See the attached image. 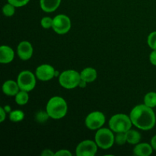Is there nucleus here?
<instances>
[{
  "label": "nucleus",
  "instance_id": "nucleus-1",
  "mask_svg": "<svg viewBox=\"0 0 156 156\" xmlns=\"http://www.w3.org/2000/svg\"><path fill=\"white\" fill-rule=\"evenodd\" d=\"M133 125L143 130H149L155 126L156 117L152 108L139 105L133 108L129 114Z\"/></svg>",
  "mask_w": 156,
  "mask_h": 156
},
{
  "label": "nucleus",
  "instance_id": "nucleus-2",
  "mask_svg": "<svg viewBox=\"0 0 156 156\" xmlns=\"http://www.w3.org/2000/svg\"><path fill=\"white\" fill-rule=\"evenodd\" d=\"M46 111L50 118L59 120L65 117L68 111V105L62 98L55 96L50 98L47 102Z\"/></svg>",
  "mask_w": 156,
  "mask_h": 156
},
{
  "label": "nucleus",
  "instance_id": "nucleus-3",
  "mask_svg": "<svg viewBox=\"0 0 156 156\" xmlns=\"http://www.w3.org/2000/svg\"><path fill=\"white\" fill-rule=\"evenodd\" d=\"M133 123L129 116L117 114L112 116L109 120L110 129L114 133H126L132 127Z\"/></svg>",
  "mask_w": 156,
  "mask_h": 156
},
{
  "label": "nucleus",
  "instance_id": "nucleus-4",
  "mask_svg": "<svg viewBox=\"0 0 156 156\" xmlns=\"http://www.w3.org/2000/svg\"><path fill=\"white\" fill-rule=\"evenodd\" d=\"M82 79L77 71L73 69L66 70L59 76V85L66 89H73L79 86Z\"/></svg>",
  "mask_w": 156,
  "mask_h": 156
},
{
  "label": "nucleus",
  "instance_id": "nucleus-5",
  "mask_svg": "<svg viewBox=\"0 0 156 156\" xmlns=\"http://www.w3.org/2000/svg\"><path fill=\"white\" fill-rule=\"evenodd\" d=\"M94 141L101 149H108L114 145L115 136L111 129L108 128H100L94 136Z\"/></svg>",
  "mask_w": 156,
  "mask_h": 156
},
{
  "label": "nucleus",
  "instance_id": "nucleus-6",
  "mask_svg": "<svg viewBox=\"0 0 156 156\" xmlns=\"http://www.w3.org/2000/svg\"><path fill=\"white\" fill-rule=\"evenodd\" d=\"M17 82L20 90L29 92L36 86V77L30 71L25 70L19 73L17 79Z\"/></svg>",
  "mask_w": 156,
  "mask_h": 156
},
{
  "label": "nucleus",
  "instance_id": "nucleus-7",
  "mask_svg": "<svg viewBox=\"0 0 156 156\" xmlns=\"http://www.w3.org/2000/svg\"><path fill=\"white\" fill-rule=\"evenodd\" d=\"M53 30L58 34H65L69 31L71 28L70 18L66 15H58L53 18Z\"/></svg>",
  "mask_w": 156,
  "mask_h": 156
},
{
  "label": "nucleus",
  "instance_id": "nucleus-8",
  "mask_svg": "<svg viewBox=\"0 0 156 156\" xmlns=\"http://www.w3.org/2000/svg\"><path fill=\"white\" fill-rule=\"evenodd\" d=\"M105 116L101 111H93L85 118V126L91 130L99 129L105 123Z\"/></svg>",
  "mask_w": 156,
  "mask_h": 156
},
{
  "label": "nucleus",
  "instance_id": "nucleus-9",
  "mask_svg": "<svg viewBox=\"0 0 156 156\" xmlns=\"http://www.w3.org/2000/svg\"><path fill=\"white\" fill-rule=\"evenodd\" d=\"M98 152V145L95 141L84 140L81 142L76 149L77 156H94Z\"/></svg>",
  "mask_w": 156,
  "mask_h": 156
},
{
  "label": "nucleus",
  "instance_id": "nucleus-10",
  "mask_svg": "<svg viewBox=\"0 0 156 156\" xmlns=\"http://www.w3.org/2000/svg\"><path fill=\"white\" fill-rule=\"evenodd\" d=\"M56 70L52 66L49 64H43L37 68L35 74L39 80L47 82L51 80L56 76Z\"/></svg>",
  "mask_w": 156,
  "mask_h": 156
},
{
  "label": "nucleus",
  "instance_id": "nucleus-11",
  "mask_svg": "<svg viewBox=\"0 0 156 156\" xmlns=\"http://www.w3.org/2000/svg\"><path fill=\"white\" fill-rule=\"evenodd\" d=\"M33 47L32 44L28 41H21L18 46L17 53L21 60H28L33 55Z\"/></svg>",
  "mask_w": 156,
  "mask_h": 156
},
{
  "label": "nucleus",
  "instance_id": "nucleus-12",
  "mask_svg": "<svg viewBox=\"0 0 156 156\" xmlns=\"http://www.w3.org/2000/svg\"><path fill=\"white\" fill-rule=\"evenodd\" d=\"M15 57L14 50L9 46L2 45L0 47V62L7 64L12 62Z\"/></svg>",
  "mask_w": 156,
  "mask_h": 156
},
{
  "label": "nucleus",
  "instance_id": "nucleus-13",
  "mask_svg": "<svg viewBox=\"0 0 156 156\" xmlns=\"http://www.w3.org/2000/svg\"><path fill=\"white\" fill-rule=\"evenodd\" d=\"M20 88L17 82L8 80L2 85V91L8 96H15L19 91Z\"/></svg>",
  "mask_w": 156,
  "mask_h": 156
},
{
  "label": "nucleus",
  "instance_id": "nucleus-14",
  "mask_svg": "<svg viewBox=\"0 0 156 156\" xmlns=\"http://www.w3.org/2000/svg\"><path fill=\"white\" fill-rule=\"evenodd\" d=\"M153 148L149 143H143L136 145L133 149L134 155L138 156H149L152 155Z\"/></svg>",
  "mask_w": 156,
  "mask_h": 156
},
{
  "label": "nucleus",
  "instance_id": "nucleus-15",
  "mask_svg": "<svg viewBox=\"0 0 156 156\" xmlns=\"http://www.w3.org/2000/svg\"><path fill=\"white\" fill-rule=\"evenodd\" d=\"M62 0H40V5L44 12L50 13L59 8Z\"/></svg>",
  "mask_w": 156,
  "mask_h": 156
},
{
  "label": "nucleus",
  "instance_id": "nucleus-16",
  "mask_svg": "<svg viewBox=\"0 0 156 156\" xmlns=\"http://www.w3.org/2000/svg\"><path fill=\"white\" fill-rule=\"evenodd\" d=\"M81 79L82 80L85 81V82H92L97 79L98 73L95 69L91 68V67H88L85 68L80 73Z\"/></svg>",
  "mask_w": 156,
  "mask_h": 156
},
{
  "label": "nucleus",
  "instance_id": "nucleus-17",
  "mask_svg": "<svg viewBox=\"0 0 156 156\" xmlns=\"http://www.w3.org/2000/svg\"><path fill=\"white\" fill-rule=\"evenodd\" d=\"M126 140L129 144L136 145L141 140V134L138 131L130 129L126 132Z\"/></svg>",
  "mask_w": 156,
  "mask_h": 156
},
{
  "label": "nucleus",
  "instance_id": "nucleus-18",
  "mask_svg": "<svg viewBox=\"0 0 156 156\" xmlns=\"http://www.w3.org/2000/svg\"><path fill=\"white\" fill-rule=\"evenodd\" d=\"M29 95L27 94V91H22L21 90L18 91V94L15 95V102L18 105H24L28 102Z\"/></svg>",
  "mask_w": 156,
  "mask_h": 156
},
{
  "label": "nucleus",
  "instance_id": "nucleus-19",
  "mask_svg": "<svg viewBox=\"0 0 156 156\" xmlns=\"http://www.w3.org/2000/svg\"><path fill=\"white\" fill-rule=\"evenodd\" d=\"M144 104L149 108H155L156 107V92H149L145 95Z\"/></svg>",
  "mask_w": 156,
  "mask_h": 156
},
{
  "label": "nucleus",
  "instance_id": "nucleus-20",
  "mask_svg": "<svg viewBox=\"0 0 156 156\" xmlns=\"http://www.w3.org/2000/svg\"><path fill=\"white\" fill-rule=\"evenodd\" d=\"M24 114L22 111L20 110H15V111H11L9 114V119L11 121L15 122H21L24 120Z\"/></svg>",
  "mask_w": 156,
  "mask_h": 156
},
{
  "label": "nucleus",
  "instance_id": "nucleus-21",
  "mask_svg": "<svg viewBox=\"0 0 156 156\" xmlns=\"http://www.w3.org/2000/svg\"><path fill=\"white\" fill-rule=\"evenodd\" d=\"M15 8L13 5L8 3V4L5 5L2 8V12L4 14L5 16L6 17H12L13 16L15 12Z\"/></svg>",
  "mask_w": 156,
  "mask_h": 156
},
{
  "label": "nucleus",
  "instance_id": "nucleus-22",
  "mask_svg": "<svg viewBox=\"0 0 156 156\" xmlns=\"http://www.w3.org/2000/svg\"><path fill=\"white\" fill-rule=\"evenodd\" d=\"M115 142L119 146L124 145L127 143L126 140V133H117L115 136Z\"/></svg>",
  "mask_w": 156,
  "mask_h": 156
},
{
  "label": "nucleus",
  "instance_id": "nucleus-23",
  "mask_svg": "<svg viewBox=\"0 0 156 156\" xmlns=\"http://www.w3.org/2000/svg\"><path fill=\"white\" fill-rule=\"evenodd\" d=\"M148 45L153 50H156V31L149 34L147 39Z\"/></svg>",
  "mask_w": 156,
  "mask_h": 156
},
{
  "label": "nucleus",
  "instance_id": "nucleus-24",
  "mask_svg": "<svg viewBox=\"0 0 156 156\" xmlns=\"http://www.w3.org/2000/svg\"><path fill=\"white\" fill-rule=\"evenodd\" d=\"M53 19L50 18V17H44L41 19V25L44 27V29H49L53 27Z\"/></svg>",
  "mask_w": 156,
  "mask_h": 156
},
{
  "label": "nucleus",
  "instance_id": "nucleus-25",
  "mask_svg": "<svg viewBox=\"0 0 156 156\" xmlns=\"http://www.w3.org/2000/svg\"><path fill=\"white\" fill-rule=\"evenodd\" d=\"M49 117H50V116H49L47 111H40L36 114V120H37L40 123H44V122L47 121Z\"/></svg>",
  "mask_w": 156,
  "mask_h": 156
},
{
  "label": "nucleus",
  "instance_id": "nucleus-26",
  "mask_svg": "<svg viewBox=\"0 0 156 156\" xmlns=\"http://www.w3.org/2000/svg\"><path fill=\"white\" fill-rule=\"evenodd\" d=\"M30 0H8V2L13 5L15 7H23L26 5Z\"/></svg>",
  "mask_w": 156,
  "mask_h": 156
},
{
  "label": "nucleus",
  "instance_id": "nucleus-27",
  "mask_svg": "<svg viewBox=\"0 0 156 156\" xmlns=\"http://www.w3.org/2000/svg\"><path fill=\"white\" fill-rule=\"evenodd\" d=\"M55 155H56V156H71L72 153L69 150H66V149H62V150H59L58 152H55Z\"/></svg>",
  "mask_w": 156,
  "mask_h": 156
},
{
  "label": "nucleus",
  "instance_id": "nucleus-28",
  "mask_svg": "<svg viewBox=\"0 0 156 156\" xmlns=\"http://www.w3.org/2000/svg\"><path fill=\"white\" fill-rule=\"evenodd\" d=\"M149 60L153 66H156V50H153L149 55Z\"/></svg>",
  "mask_w": 156,
  "mask_h": 156
},
{
  "label": "nucleus",
  "instance_id": "nucleus-29",
  "mask_svg": "<svg viewBox=\"0 0 156 156\" xmlns=\"http://www.w3.org/2000/svg\"><path fill=\"white\" fill-rule=\"evenodd\" d=\"M6 111L4 109V108L1 107L0 108V123H2L5 120L6 117Z\"/></svg>",
  "mask_w": 156,
  "mask_h": 156
},
{
  "label": "nucleus",
  "instance_id": "nucleus-30",
  "mask_svg": "<svg viewBox=\"0 0 156 156\" xmlns=\"http://www.w3.org/2000/svg\"><path fill=\"white\" fill-rule=\"evenodd\" d=\"M41 155L42 156H53V155H55V153L54 152H52L51 150H50V149H45V150H44L42 152Z\"/></svg>",
  "mask_w": 156,
  "mask_h": 156
},
{
  "label": "nucleus",
  "instance_id": "nucleus-31",
  "mask_svg": "<svg viewBox=\"0 0 156 156\" xmlns=\"http://www.w3.org/2000/svg\"><path fill=\"white\" fill-rule=\"evenodd\" d=\"M150 144H151V146H152V148H153L154 150L156 151V135L154 136L152 138Z\"/></svg>",
  "mask_w": 156,
  "mask_h": 156
},
{
  "label": "nucleus",
  "instance_id": "nucleus-32",
  "mask_svg": "<svg viewBox=\"0 0 156 156\" xmlns=\"http://www.w3.org/2000/svg\"><path fill=\"white\" fill-rule=\"evenodd\" d=\"M4 109L5 110V111L7 113L8 112H11V111H10V107H9V106H5V107Z\"/></svg>",
  "mask_w": 156,
  "mask_h": 156
}]
</instances>
